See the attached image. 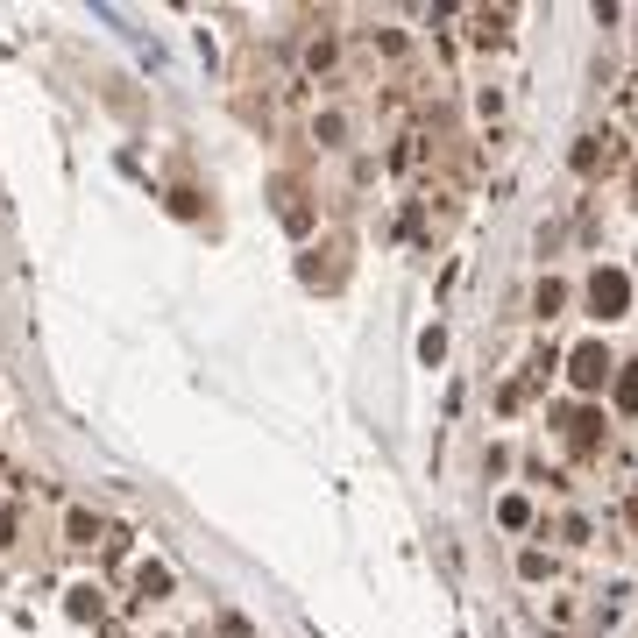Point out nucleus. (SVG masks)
Here are the masks:
<instances>
[{
  "instance_id": "17",
  "label": "nucleus",
  "mask_w": 638,
  "mask_h": 638,
  "mask_svg": "<svg viewBox=\"0 0 638 638\" xmlns=\"http://www.w3.org/2000/svg\"><path fill=\"white\" fill-rule=\"evenodd\" d=\"M624 518H631V532H638V490H631V504H624Z\"/></svg>"
},
{
  "instance_id": "10",
  "label": "nucleus",
  "mask_w": 638,
  "mask_h": 638,
  "mask_svg": "<svg viewBox=\"0 0 638 638\" xmlns=\"http://www.w3.org/2000/svg\"><path fill=\"white\" fill-rule=\"evenodd\" d=\"M610 397H617V412H624V419H638V362H617Z\"/></svg>"
},
{
  "instance_id": "16",
  "label": "nucleus",
  "mask_w": 638,
  "mask_h": 638,
  "mask_svg": "<svg viewBox=\"0 0 638 638\" xmlns=\"http://www.w3.org/2000/svg\"><path fill=\"white\" fill-rule=\"evenodd\" d=\"M8 539H15V518H8V511H0V546H8Z\"/></svg>"
},
{
  "instance_id": "11",
  "label": "nucleus",
  "mask_w": 638,
  "mask_h": 638,
  "mask_svg": "<svg viewBox=\"0 0 638 638\" xmlns=\"http://www.w3.org/2000/svg\"><path fill=\"white\" fill-rule=\"evenodd\" d=\"M334 64H341V43H334L327 29H319V36L305 43V71H334Z\"/></svg>"
},
{
  "instance_id": "13",
  "label": "nucleus",
  "mask_w": 638,
  "mask_h": 638,
  "mask_svg": "<svg viewBox=\"0 0 638 638\" xmlns=\"http://www.w3.org/2000/svg\"><path fill=\"white\" fill-rule=\"evenodd\" d=\"M497 525H504V532H525V525H532V504H525V497H497Z\"/></svg>"
},
{
  "instance_id": "6",
  "label": "nucleus",
  "mask_w": 638,
  "mask_h": 638,
  "mask_svg": "<svg viewBox=\"0 0 638 638\" xmlns=\"http://www.w3.org/2000/svg\"><path fill=\"white\" fill-rule=\"evenodd\" d=\"M64 610H71L78 624H100V617H107V589H100V582H78V589L64 596Z\"/></svg>"
},
{
  "instance_id": "18",
  "label": "nucleus",
  "mask_w": 638,
  "mask_h": 638,
  "mask_svg": "<svg viewBox=\"0 0 638 638\" xmlns=\"http://www.w3.org/2000/svg\"><path fill=\"white\" fill-rule=\"evenodd\" d=\"M631 206H638V164H631Z\"/></svg>"
},
{
  "instance_id": "9",
  "label": "nucleus",
  "mask_w": 638,
  "mask_h": 638,
  "mask_svg": "<svg viewBox=\"0 0 638 638\" xmlns=\"http://www.w3.org/2000/svg\"><path fill=\"white\" fill-rule=\"evenodd\" d=\"M64 539H71V546H93V539H107V525H100L86 504H71V511H64Z\"/></svg>"
},
{
  "instance_id": "14",
  "label": "nucleus",
  "mask_w": 638,
  "mask_h": 638,
  "mask_svg": "<svg viewBox=\"0 0 638 638\" xmlns=\"http://www.w3.org/2000/svg\"><path fill=\"white\" fill-rule=\"evenodd\" d=\"M518 575H525V582H546V575H553V561H546L539 546H525V553H518Z\"/></svg>"
},
{
  "instance_id": "8",
  "label": "nucleus",
  "mask_w": 638,
  "mask_h": 638,
  "mask_svg": "<svg viewBox=\"0 0 638 638\" xmlns=\"http://www.w3.org/2000/svg\"><path fill=\"white\" fill-rule=\"evenodd\" d=\"M171 596V568L164 561H142L135 568V603H164Z\"/></svg>"
},
{
  "instance_id": "2",
  "label": "nucleus",
  "mask_w": 638,
  "mask_h": 638,
  "mask_svg": "<svg viewBox=\"0 0 638 638\" xmlns=\"http://www.w3.org/2000/svg\"><path fill=\"white\" fill-rule=\"evenodd\" d=\"M624 305H631V270H596L589 277V312L596 319H624Z\"/></svg>"
},
{
  "instance_id": "12",
  "label": "nucleus",
  "mask_w": 638,
  "mask_h": 638,
  "mask_svg": "<svg viewBox=\"0 0 638 638\" xmlns=\"http://www.w3.org/2000/svg\"><path fill=\"white\" fill-rule=\"evenodd\" d=\"M561 305H568V284H561V277H539V291H532V312H539V319H553Z\"/></svg>"
},
{
  "instance_id": "5",
  "label": "nucleus",
  "mask_w": 638,
  "mask_h": 638,
  "mask_svg": "<svg viewBox=\"0 0 638 638\" xmlns=\"http://www.w3.org/2000/svg\"><path fill=\"white\" fill-rule=\"evenodd\" d=\"M277 220H284L291 234H312V206H305V192H298L291 178L277 185Z\"/></svg>"
},
{
  "instance_id": "7",
  "label": "nucleus",
  "mask_w": 638,
  "mask_h": 638,
  "mask_svg": "<svg viewBox=\"0 0 638 638\" xmlns=\"http://www.w3.org/2000/svg\"><path fill=\"white\" fill-rule=\"evenodd\" d=\"M312 142H319V149H348V114H341V107H319V114H312Z\"/></svg>"
},
{
  "instance_id": "4",
  "label": "nucleus",
  "mask_w": 638,
  "mask_h": 638,
  "mask_svg": "<svg viewBox=\"0 0 638 638\" xmlns=\"http://www.w3.org/2000/svg\"><path fill=\"white\" fill-rule=\"evenodd\" d=\"M568 164H575L582 178H596V171H617V164H624V149H617V135H582Z\"/></svg>"
},
{
  "instance_id": "3",
  "label": "nucleus",
  "mask_w": 638,
  "mask_h": 638,
  "mask_svg": "<svg viewBox=\"0 0 638 638\" xmlns=\"http://www.w3.org/2000/svg\"><path fill=\"white\" fill-rule=\"evenodd\" d=\"M561 440H568V454H603V412L596 405H575V412H561Z\"/></svg>"
},
{
  "instance_id": "15",
  "label": "nucleus",
  "mask_w": 638,
  "mask_h": 638,
  "mask_svg": "<svg viewBox=\"0 0 638 638\" xmlns=\"http://www.w3.org/2000/svg\"><path fill=\"white\" fill-rule=\"evenodd\" d=\"M419 355H426V369H433V362L447 355V334H440V327H426V334H419Z\"/></svg>"
},
{
  "instance_id": "1",
  "label": "nucleus",
  "mask_w": 638,
  "mask_h": 638,
  "mask_svg": "<svg viewBox=\"0 0 638 638\" xmlns=\"http://www.w3.org/2000/svg\"><path fill=\"white\" fill-rule=\"evenodd\" d=\"M617 376V355L603 348V341H582V348H568V383L575 390H603Z\"/></svg>"
}]
</instances>
